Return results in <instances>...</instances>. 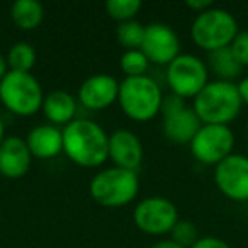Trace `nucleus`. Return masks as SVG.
Masks as SVG:
<instances>
[{"label":"nucleus","instance_id":"obj_12","mask_svg":"<svg viewBox=\"0 0 248 248\" xmlns=\"http://www.w3.org/2000/svg\"><path fill=\"white\" fill-rule=\"evenodd\" d=\"M119 83L112 75L97 73L85 78L78 87L77 99L83 107L90 110H106L117 102Z\"/></svg>","mask_w":248,"mask_h":248},{"label":"nucleus","instance_id":"obj_25","mask_svg":"<svg viewBox=\"0 0 248 248\" xmlns=\"http://www.w3.org/2000/svg\"><path fill=\"white\" fill-rule=\"evenodd\" d=\"M230 49L233 53V56L236 58V62L241 66L248 65V31H240L234 36L233 43L230 45Z\"/></svg>","mask_w":248,"mask_h":248},{"label":"nucleus","instance_id":"obj_32","mask_svg":"<svg viewBox=\"0 0 248 248\" xmlns=\"http://www.w3.org/2000/svg\"><path fill=\"white\" fill-rule=\"evenodd\" d=\"M5 140V124H4V119L0 117V145L4 143Z\"/></svg>","mask_w":248,"mask_h":248},{"label":"nucleus","instance_id":"obj_15","mask_svg":"<svg viewBox=\"0 0 248 248\" xmlns=\"http://www.w3.org/2000/svg\"><path fill=\"white\" fill-rule=\"evenodd\" d=\"M24 140L34 158L51 160L63 153V131L49 123L34 126Z\"/></svg>","mask_w":248,"mask_h":248},{"label":"nucleus","instance_id":"obj_29","mask_svg":"<svg viewBox=\"0 0 248 248\" xmlns=\"http://www.w3.org/2000/svg\"><path fill=\"white\" fill-rule=\"evenodd\" d=\"M238 93H240V99L243 102V106H248V75L243 77L240 82L236 83Z\"/></svg>","mask_w":248,"mask_h":248},{"label":"nucleus","instance_id":"obj_7","mask_svg":"<svg viewBox=\"0 0 248 248\" xmlns=\"http://www.w3.org/2000/svg\"><path fill=\"white\" fill-rule=\"evenodd\" d=\"M167 83L172 93L182 99H194L209 83V70L194 55H179L167 66Z\"/></svg>","mask_w":248,"mask_h":248},{"label":"nucleus","instance_id":"obj_18","mask_svg":"<svg viewBox=\"0 0 248 248\" xmlns=\"http://www.w3.org/2000/svg\"><path fill=\"white\" fill-rule=\"evenodd\" d=\"M11 19L21 31H34L45 21V7L38 0H17L11 5Z\"/></svg>","mask_w":248,"mask_h":248},{"label":"nucleus","instance_id":"obj_9","mask_svg":"<svg viewBox=\"0 0 248 248\" xmlns=\"http://www.w3.org/2000/svg\"><path fill=\"white\" fill-rule=\"evenodd\" d=\"M133 221L140 231L152 236H163L170 233L179 221V211L172 201L153 196L140 201L133 211Z\"/></svg>","mask_w":248,"mask_h":248},{"label":"nucleus","instance_id":"obj_6","mask_svg":"<svg viewBox=\"0 0 248 248\" xmlns=\"http://www.w3.org/2000/svg\"><path fill=\"white\" fill-rule=\"evenodd\" d=\"M43 100V87L32 73L9 70L0 82V102L16 116H34L41 110Z\"/></svg>","mask_w":248,"mask_h":248},{"label":"nucleus","instance_id":"obj_14","mask_svg":"<svg viewBox=\"0 0 248 248\" xmlns=\"http://www.w3.org/2000/svg\"><path fill=\"white\" fill-rule=\"evenodd\" d=\"M32 155L24 138L7 136L0 145V175L5 179L17 180L29 172Z\"/></svg>","mask_w":248,"mask_h":248},{"label":"nucleus","instance_id":"obj_30","mask_svg":"<svg viewBox=\"0 0 248 248\" xmlns=\"http://www.w3.org/2000/svg\"><path fill=\"white\" fill-rule=\"evenodd\" d=\"M152 248H184V247H180V245H177L175 241H172V240H170V238H165V240L156 241V243L153 245Z\"/></svg>","mask_w":248,"mask_h":248},{"label":"nucleus","instance_id":"obj_4","mask_svg":"<svg viewBox=\"0 0 248 248\" xmlns=\"http://www.w3.org/2000/svg\"><path fill=\"white\" fill-rule=\"evenodd\" d=\"M138 172L117 169V167H107L97 172L89 186L90 197L99 206L110 209H117L133 202L138 196Z\"/></svg>","mask_w":248,"mask_h":248},{"label":"nucleus","instance_id":"obj_1","mask_svg":"<svg viewBox=\"0 0 248 248\" xmlns=\"http://www.w3.org/2000/svg\"><path fill=\"white\" fill-rule=\"evenodd\" d=\"M63 131V153L83 169H97L109 160V135L90 119H75Z\"/></svg>","mask_w":248,"mask_h":248},{"label":"nucleus","instance_id":"obj_3","mask_svg":"<svg viewBox=\"0 0 248 248\" xmlns=\"http://www.w3.org/2000/svg\"><path fill=\"white\" fill-rule=\"evenodd\" d=\"M163 92L148 75L124 78L119 83L117 104L129 119L146 123L160 114Z\"/></svg>","mask_w":248,"mask_h":248},{"label":"nucleus","instance_id":"obj_22","mask_svg":"<svg viewBox=\"0 0 248 248\" xmlns=\"http://www.w3.org/2000/svg\"><path fill=\"white\" fill-rule=\"evenodd\" d=\"M141 11V2L140 0H107L106 12L110 19L121 22L135 21L136 14Z\"/></svg>","mask_w":248,"mask_h":248},{"label":"nucleus","instance_id":"obj_17","mask_svg":"<svg viewBox=\"0 0 248 248\" xmlns=\"http://www.w3.org/2000/svg\"><path fill=\"white\" fill-rule=\"evenodd\" d=\"M45 117L53 126H63L75 121L77 114V100L72 93L66 90H53L48 95H45L41 107Z\"/></svg>","mask_w":248,"mask_h":248},{"label":"nucleus","instance_id":"obj_23","mask_svg":"<svg viewBox=\"0 0 248 248\" xmlns=\"http://www.w3.org/2000/svg\"><path fill=\"white\" fill-rule=\"evenodd\" d=\"M119 66L126 75V78H133V77L146 75L150 62L143 55L141 49H129V51H124V55L121 56Z\"/></svg>","mask_w":248,"mask_h":248},{"label":"nucleus","instance_id":"obj_20","mask_svg":"<svg viewBox=\"0 0 248 248\" xmlns=\"http://www.w3.org/2000/svg\"><path fill=\"white\" fill-rule=\"evenodd\" d=\"M5 62L11 72L31 73L32 66L36 65V49L29 43H16L9 49Z\"/></svg>","mask_w":248,"mask_h":248},{"label":"nucleus","instance_id":"obj_16","mask_svg":"<svg viewBox=\"0 0 248 248\" xmlns=\"http://www.w3.org/2000/svg\"><path fill=\"white\" fill-rule=\"evenodd\" d=\"M201 126L202 123L189 106L172 116L163 117V135L167 140L177 145H190Z\"/></svg>","mask_w":248,"mask_h":248},{"label":"nucleus","instance_id":"obj_28","mask_svg":"<svg viewBox=\"0 0 248 248\" xmlns=\"http://www.w3.org/2000/svg\"><path fill=\"white\" fill-rule=\"evenodd\" d=\"M186 5L192 12H196V16H197V14H201V12L213 7V2H211V0H187Z\"/></svg>","mask_w":248,"mask_h":248},{"label":"nucleus","instance_id":"obj_27","mask_svg":"<svg viewBox=\"0 0 248 248\" xmlns=\"http://www.w3.org/2000/svg\"><path fill=\"white\" fill-rule=\"evenodd\" d=\"M190 248H231V247L224 240H221V238L204 236V238H199Z\"/></svg>","mask_w":248,"mask_h":248},{"label":"nucleus","instance_id":"obj_21","mask_svg":"<svg viewBox=\"0 0 248 248\" xmlns=\"http://www.w3.org/2000/svg\"><path fill=\"white\" fill-rule=\"evenodd\" d=\"M145 36V26L138 21L121 22L116 28V39L126 51L129 49H140Z\"/></svg>","mask_w":248,"mask_h":248},{"label":"nucleus","instance_id":"obj_19","mask_svg":"<svg viewBox=\"0 0 248 248\" xmlns=\"http://www.w3.org/2000/svg\"><path fill=\"white\" fill-rule=\"evenodd\" d=\"M207 70L217 77L216 80H223V82H233L241 75L243 66L236 62L230 48L217 49V51L207 53Z\"/></svg>","mask_w":248,"mask_h":248},{"label":"nucleus","instance_id":"obj_31","mask_svg":"<svg viewBox=\"0 0 248 248\" xmlns=\"http://www.w3.org/2000/svg\"><path fill=\"white\" fill-rule=\"evenodd\" d=\"M9 72V66H7V62H5V58L2 55H0V82H2V78H4L5 75H7Z\"/></svg>","mask_w":248,"mask_h":248},{"label":"nucleus","instance_id":"obj_11","mask_svg":"<svg viewBox=\"0 0 248 248\" xmlns=\"http://www.w3.org/2000/svg\"><path fill=\"white\" fill-rule=\"evenodd\" d=\"M140 49L150 63L169 66L180 55V39L170 26L152 22L145 26V36Z\"/></svg>","mask_w":248,"mask_h":248},{"label":"nucleus","instance_id":"obj_2","mask_svg":"<svg viewBox=\"0 0 248 248\" xmlns=\"http://www.w3.org/2000/svg\"><path fill=\"white\" fill-rule=\"evenodd\" d=\"M243 102L236 83L213 80L192 99V109L202 124L230 126L241 112Z\"/></svg>","mask_w":248,"mask_h":248},{"label":"nucleus","instance_id":"obj_26","mask_svg":"<svg viewBox=\"0 0 248 248\" xmlns=\"http://www.w3.org/2000/svg\"><path fill=\"white\" fill-rule=\"evenodd\" d=\"M184 107H187L186 99H182V97H179V95H175V93L170 92V93H167V95H163L162 107H160V114H162L163 117L172 116V114L182 110Z\"/></svg>","mask_w":248,"mask_h":248},{"label":"nucleus","instance_id":"obj_5","mask_svg":"<svg viewBox=\"0 0 248 248\" xmlns=\"http://www.w3.org/2000/svg\"><path fill=\"white\" fill-rule=\"evenodd\" d=\"M240 32L238 22L226 9L211 7L196 16L190 26V38L207 53L230 48L234 36Z\"/></svg>","mask_w":248,"mask_h":248},{"label":"nucleus","instance_id":"obj_10","mask_svg":"<svg viewBox=\"0 0 248 248\" xmlns=\"http://www.w3.org/2000/svg\"><path fill=\"white\" fill-rule=\"evenodd\" d=\"M214 182L231 201H248V156L233 153L214 167Z\"/></svg>","mask_w":248,"mask_h":248},{"label":"nucleus","instance_id":"obj_13","mask_svg":"<svg viewBox=\"0 0 248 248\" xmlns=\"http://www.w3.org/2000/svg\"><path fill=\"white\" fill-rule=\"evenodd\" d=\"M143 155V143L133 131L123 128L109 135V160L112 162V167L138 172Z\"/></svg>","mask_w":248,"mask_h":248},{"label":"nucleus","instance_id":"obj_24","mask_svg":"<svg viewBox=\"0 0 248 248\" xmlns=\"http://www.w3.org/2000/svg\"><path fill=\"white\" fill-rule=\"evenodd\" d=\"M170 240L175 241L177 245H180L184 248H190L199 240L196 224L186 219H179L175 223V226L172 228V231H170Z\"/></svg>","mask_w":248,"mask_h":248},{"label":"nucleus","instance_id":"obj_8","mask_svg":"<svg viewBox=\"0 0 248 248\" xmlns=\"http://www.w3.org/2000/svg\"><path fill=\"white\" fill-rule=\"evenodd\" d=\"M189 146L190 153L197 162L216 167L224 158L233 155L234 133L231 131L230 126L202 124Z\"/></svg>","mask_w":248,"mask_h":248}]
</instances>
